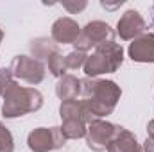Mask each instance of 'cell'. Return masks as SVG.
<instances>
[{
  "label": "cell",
  "instance_id": "6da1fadb",
  "mask_svg": "<svg viewBox=\"0 0 154 152\" xmlns=\"http://www.w3.org/2000/svg\"><path fill=\"white\" fill-rule=\"evenodd\" d=\"M4 104H2V114L4 118H20L29 113H36L43 106V95L39 90L31 86H20L16 81L11 82V86L5 90Z\"/></svg>",
  "mask_w": 154,
  "mask_h": 152
},
{
  "label": "cell",
  "instance_id": "7a4b0ae2",
  "mask_svg": "<svg viewBox=\"0 0 154 152\" xmlns=\"http://www.w3.org/2000/svg\"><path fill=\"white\" fill-rule=\"evenodd\" d=\"M81 97L84 100H93L108 109L115 111L116 104L122 97V88L111 79H81Z\"/></svg>",
  "mask_w": 154,
  "mask_h": 152
},
{
  "label": "cell",
  "instance_id": "3957f363",
  "mask_svg": "<svg viewBox=\"0 0 154 152\" xmlns=\"http://www.w3.org/2000/svg\"><path fill=\"white\" fill-rule=\"evenodd\" d=\"M115 29H111L109 23L102 20H93V22H88L81 29V36L77 38L74 47L79 52H88L91 48H97L102 43L115 41Z\"/></svg>",
  "mask_w": 154,
  "mask_h": 152
},
{
  "label": "cell",
  "instance_id": "277c9868",
  "mask_svg": "<svg viewBox=\"0 0 154 152\" xmlns=\"http://www.w3.org/2000/svg\"><path fill=\"white\" fill-rule=\"evenodd\" d=\"M65 136L59 127H36L27 136V147L32 152H52L65 145Z\"/></svg>",
  "mask_w": 154,
  "mask_h": 152
},
{
  "label": "cell",
  "instance_id": "5b68a950",
  "mask_svg": "<svg viewBox=\"0 0 154 152\" xmlns=\"http://www.w3.org/2000/svg\"><path fill=\"white\" fill-rule=\"evenodd\" d=\"M9 70L13 72L14 79L25 81L32 86L39 84L45 79V72H47L43 61L34 59L32 56H16V57H13Z\"/></svg>",
  "mask_w": 154,
  "mask_h": 152
},
{
  "label": "cell",
  "instance_id": "8992f818",
  "mask_svg": "<svg viewBox=\"0 0 154 152\" xmlns=\"http://www.w3.org/2000/svg\"><path fill=\"white\" fill-rule=\"evenodd\" d=\"M116 125L108 120H95L90 125H86V145L93 152L108 150V145L111 143L115 136Z\"/></svg>",
  "mask_w": 154,
  "mask_h": 152
},
{
  "label": "cell",
  "instance_id": "52a82bcc",
  "mask_svg": "<svg viewBox=\"0 0 154 152\" xmlns=\"http://www.w3.org/2000/svg\"><path fill=\"white\" fill-rule=\"evenodd\" d=\"M145 29H147V23H145L143 16L136 9H127L120 16L115 32L124 41H133V39H136L138 36H142L145 32Z\"/></svg>",
  "mask_w": 154,
  "mask_h": 152
},
{
  "label": "cell",
  "instance_id": "ba28073f",
  "mask_svg": "<svg viewBox=\"0 0 154 152\" xmlns=\"http://www.w3.org/2000/svg\"><path fill=\"white\" fill-rule=\"evenodd\" d=\"M81 29L74 18L70 16H61L52 23L50 38L54 39L56 45H74L77 38L81 36Z\"/></svg>",
  "mask_w": 154,
  "mask_h": 152
},
{
  "label": "cell",
  "instance_id": "9c48e42d",
  "mask_svg": "<svg viewBox=\"0 0 154 152\" xmlns=\"http://www.w3.org/2000/svg\"><path fill=\"white\" fill-rule=\"evenodd\" d=\"M127 56L133 63H154V32H143L133 39L129 43Z\"/></svg>",
  "mask_w": 154,
  "mask_h": 152
},
{
  "label": "cell",
  "instance_id": "30bf717a",
  "mask_svg": "<svg viewBox=\"0 0 154 152\" xmlns=\"http://www.w3.org/2000/svg\"><path fill=\"white\" fill-rule=\"evenodd\" d=\"M82 70H84L86 77H90V79H97L99 75L116 72V68L111 65V61H109L104 54H100L99 50H95L93 54H90V56L86 57Z\"/></svg>",
  "mask_w": 154,
  "mask_h": 152
},
{
  "label": "cell",
  "instance_id": "8fae6325",
  "mask_svg": "<svg viewBox=\"0 0 154 152\" xmlns=\"http://www.w3.org/2000/svg\"><path fill=\"white\" fill-rule=\"evenodd\" d=\"M142 149V145L138 143L136 136L127 131L122 125H116L115 136L111 140V143L108 145V152H138Z\"/></svg>",
  "mask_w": 154,
  "mask_h": 152
},
{
  "label": "cell",
  "instance_id": "7c38bea8",
  "mask_svg": "<svg viewBox=\"0 0 154 152\" xmlns=\"http://www.w3.org/2000/svg\"><path fill=\"white\" fill-rule=\"evenodd\" d=\"M56 95L61 102L77 99V95H81V79H77L72 74L63 75L56 84Z\"/></svg>",
  "mask_w": 154,
  "mask_h": 152
},
{
  "label": "cell",
  "instance_id": "4fadbf2b",
  "mask_svg": "<svg viewBox=\"0 0 154 152\" xmlns=\"http://www.w3.org/2000/svg\"><path fill=\"white\" fill-rule=\"evenodd\" d=\"M29 48H31L32 57L38 59V61L48 59L52 54L59 52V45H56L52 38H34L32 41H31Z\"/></svg>",
  "mask_w": 154,
  "mask_h": 152
},
{
  "label": "cell",
  "instance_id": "5bb4252c",
  "mask_svg": "<svg viewBox=\"0 0 154 152\" xmlns=\"http://www.w3.org/2000/svg\"><path fill=\"white\" fill-rule=\"evenodd\" d=\"M59 129H61L65 140H81V138H86V123L81 118L63 120V123H61Z\"/></svg>",
  "mask_w": 154,
  "mask_h": 152
},
{
  "label": "cell",
  "instance_id": "9a60e30c",
  "mask_svg": "<svg viewBox=\"0 0 154 152\" xmlns=\"http://www.w3.org/2000/svg\"><path fill=\"white\" fill-rule=\"evenodd\" d=\"M59 116H61V122L63 120H74V118H81L82 120V104H81V100L74 99V100L61 102Z\"/></svg>",
  "mask_w": 154,
  "mask_h": 152
},
{
  "label": "cell",
  "instance_id": "2e32d148",
  "mask_svg": "<svg viewBox=\"0 0 154 152\" xmlns=\"http://www.w3.org/2000/svg\"><path fill=\"white\" fill-rule=\"evenodd\" d=\"M47 66H48V72L54 77L61 79L63 75H66L68 68H66V63H65V56H61L59 52L52 54L48 59H47Z\"/></svg>",
  "mask_w": 154,
  "mask_h": 152
},
{
  "label": "cell",
  "instance_id": "e0dca14e",
  "mask_svg": "<svg viewBox=\"0 0 154 152\" xmlns=\"http://www.w3.org/2000/svg\"><path fill=\"white\" fill-rule=\"evenodd\" d=\"M88 54L86 52H79V50H72L70 54L65 56V63H66V68L68 70H79L84 66V61H86Z\"/></svg>",
  "mask_w": 154,
  "mask_h": 152
},
{
  "label": "cell",
  "instance_id": "ac0fdd59",
  "mask_svg": "<svg viewBox=\"0 0 154 152\" xmlns=\"http://www.w3.org/2000/svg\"><path fill=\"white\" fill-rule=\"evenodd\" d=\"M0 152H14L13 134L2 122H0Z\"/></svg>",
  "mask_w": 154,
  "mask_h": 152
},
{
  "label": "cell",
  "instance_id": "d6986e66",
  "mask_svg": "<svg viewBox=\"0 0 154 152\" xmlns=\"http://www.w3.org/2000/svg\"><path fill=\"white\" fill-rule=\"evenodd\" d=\"M13 81H14V77L9 68H0V95L5 93V90L11 86Z\"/></svg>",
  "mask_w": 154,
  "mask_h": 152
},
{
  "label": "cell",
  "instance_id": "ffe728a7",
  "mask_svg": "<svg viewBox=\"0 0 154 152\" xmlns=\"http://www.w3.org/2000/svg\"><path fill=\"white\" fill-rule=\"evenodd\" d=\"M86 2L84 0H81V2H72V0H66V2H63V7L70 13V14H75V13H81L82 9H86Z\"/></svg>",
  "mask_w": 154,
  "mask_h": 152
},
{
  "label": "cell",
  "instance_id": "44dd1931",
  "mask_svg": "<svg viewBox=\"0 0 154 152\" xmlns=\"http://www.w3.org/2000/svg\"><path fill=\"white\" fill-rule=\"evenodd\" d=\"M142 149H143V152H154V140L152 138L147 136V140L142 143Z\"/></svg>",
  "mask_w": 154,
  "mask_h": 152
},
{
  "label": "cell",
  "instance_id": "7402d4cb",
  "mask_svg": "<svg viewBox=\"0 0 154 152\" xmlns=\"http://www.w3.org/2000/svg\"><path fill=\"white\" fill-rule=\"evenodd\" d=\"M124 4V0H120V2H115V4H108V2H100V5L104 7V9H109V11H113V9H116V7H120Z\"/></svg>",
  "mask_w": 154,
  "mask_h": 152
},
{
  "label": "cell",
  "instance_id": "603a6c76",
  "mask_svg": "<svg viewBox=\"0 0 154 152\" xmlns=\"http://www.w3.org/2000/svg\"><path fill=\"white\" fill-rule=\"evenodd\" d=\"M147 136L154 140V120H151V122L147 123Z\"/></svg>",
  "mask_w": 154,
  "mask_h": 152
},
{
  "label": "cell",
  "instance_id": "cb8c5ba5",
  "mask_svg": "<svg viewBox=\"0 0 154 152\" xmlns=\"http://www.w3.org/2000/svg\"><path fill=\"white\" fill-rule=\"evenodd\" d=\"M2 39H4V31L0 29V43H2Z\"/></svg>",
  "mask_w": 154,
  "mask_h": 152
},
{
  "label": "cell",
  "instance_id": "d4e9b609",
  "mask_svg": "<svg viewBox=\"0 0 154 152\" xmlns=\"http://www.w3.org/2000/svg\"><path fill=\"white\" fill-rule=\"evenodd\" d=\"M138 152H143V149H140V150H138Z\"/></svg>",
  "mask_w": 154,
  "mask_h": 152
}]
</instances>
